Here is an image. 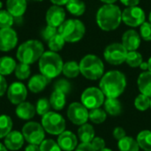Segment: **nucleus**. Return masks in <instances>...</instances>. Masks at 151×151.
Instances as JSON below:
<instances>
[{
  "label": "nucleus",
  "mask_w": 151,
  "mask_h": 151,
  "mask_svg": "<svg viewBox=\"0 0 151 151\" xmlns=\"http://www.w3.org/2000/svg\"><path fill=\"white\" fill-rule=\"evenodd\" d=\"M90 143L96 151H100L105 148V142L101 137H95Z\"/></svg>",
  "instance_id": "nucleus-43"
},
{
  "label": "nucleus",
  "mask_w": 151,
  "mask_h": 151,
  "mask_svg": "<svg viewBox=\"0 0 151 151\" xmlns=\"http://www.w3.org/2000/svg\"><path fill=\"white\" fill-rule=\"evenodd\" d=\"M148 71L151 72V57L148 60Z\"/></svg>",
  "instance_id": "nucleus-53"
},
{
  "label": "nucleus",
  "mask_w": 151,
  "mask_h": 151,
  "mask_svg": "<svg viewBox=\"0 0 151 151\" xmlns=\"http://www.w3.org/2000/svg\"><path fill=\"white\" fill-rule=\"evenodd\" d=\"M50 100L46 99V98H41L37 101L36 105H35V110L38 115L40 116H43L46 113H48L49 111H50Z\"/></svg>",
  "instance_id": "nucleus-38"
},
{
  "label": "nucleus",
  "mask_w": 151,
  "mask_h": 151,
  "mask_svg": "<svg viewBox=\"0 0 151 151\" xmlns=\"http://www.w3.org/2000/svg\"><path fill=\"white\" fill-rule=\"evenodd\" d=\"M150 109H151V98H150Z\"/></svg>",
  "instance_id": "nucleus-57"
},
{
  "label": "nucleus",
  "mask_w": 151,
  "mask_h": 151,
  "mask_svg": "<svg viewBox=\"0 0 151 151\" xmlns=\"http://www.w3.org/2000/svg\"><path fill=\"white\" fill-rule=\"evenodd\" d=\"M71 83L65 80V79H60L58 80L55 85H54V90H58V91H61L63 92L64 94L67 95L70 91H71Z\"/></svg>",
  "instance_id": "nucleus-40"
},
{
  "label": "nucleus",
  "mask_w": 151,
  "mask_h": 151,
  "mask_svg": "<svg viewBox=\"0 0 151 151\" xmlns=\"http://www.w3.org/2000/svg\"><path fill=\"white\" fill-rule=\"evenodd\" d=\"M104 104V111L111 116H119L122 112V104L118 98H106Z\"/></svg>",
  "instance_id": "nucleus-23"
},
{
  "label": "nucleus",
  "mask_w": 151,
  "mask_h": 151,
  "mask_svg": "<svg viewBox=\"0 0 151 151\" xmlns=\"http://www.w3.org/2000/svg\"><path fill=\"white\" fill-rule=\"evenodd\" d=\"M127 50L123 46L122 43L119 42H113L109 44L104 51V57L106 62L113 65H119L126 62Z\"/></svg>",
  "instance_id": "nucleus-10"
},
{
  "label": "nucleus",
  "mask_w": 151,
  "mask_h": 151,
  "mask_svg": "<svg viewBox=\"0 0 151 151\" xmlns=\"http://www.w3.org/2000/svg\"><path fill=\"white\" fill-rule=\"evenodd\" d=\"M15 112L19 119H21L23 120H28L35 117L36 110L35 107L29 102H23L18 104Z\"/></svg>",
  "instance_id": "nucleus-21"
},
{
  "label": "nucleus",
  "mask_w": 151,
  "mask_h": 151,
  "mask_svg": "<svg viewBox=\"0 0 151 151\" xmlns=\"http://www.w3.org/2000/svg\"><path fill=\"white\" fill-rule=\"evenodd\" d=\"M58 144L64 151H73L78 146V139L76 135L70 131H64L58 135Z\"/></svg>",
  "instance_id": "nucleus-17"
},
{
  "label": "nucleus",
  "mask_w": 151,
  "mask_h": 151,
  "mask_svg": "<svg viewBox=\"0 0 151 151\" xmlns=\"http://www.w3.org/2000/svg\"><path fill=\"white\" fill-rule=\"evenodd\" d=\"M25 151H40V148L38 145H35V144H29L26 147Z\"/></svg>",
  "instance_id": "nucleus-48"
},
{
  "label": "nucleus",
  "mask_w": 151,
  "mask_h": 151,
  "mask_svg": "<svg viewBox=\"0 0 151 151\" xmlns=\"http://www.w3.org/2000/svg\"><path fill=\"white\" fill-rule=\"evenodd\" d=\"M143 62V58L140 52H138L137 50H134V51H128L127 55V58H126V63L133 68H136L139 67L141 65V64Z\"/></svg>",
  "instance_id": "nucleus-33"
},
{
  "label": "nucleus",
  "mask_w": 151,
  "mask_h": 151,
  "mask_svg": "<svg viewBox=\"0 0 151 151\" xmlns=\"http://www.w3.org/2000/svg\"><path fill=\"white\" fill-rule=\"evenodd\" d=\"M24 141L25 139L22 133L19 131H12L4 139V146L7 148V150L12 151L19 150L22 148Z\"/></svg>",
  "instance_id": "nucleus-18"
},
{
  "label": "nucleus",
  "mask_w": 151,
  "mask_h": 151,
  "mask_svg": "<svg viewBox=\"0 0 151 151\" xmlns=\"http://www.w3.org/2000/svg\"><path fill=\"white\" fill-rule=\"evenodd\" d=\"M50 103L51 107L56 111H61L66 103V95L61 91L54 90L50 96Z\"/></svg>",
  "instance_id": "nucleus-25"
},
{
  "label": "nucleus",
  "mask_w": 151,
  "mask_h": 151,
  "mask_svg": "<svg viewBox=\"0 0 151 151\" xmlns=\"http://www.w3.org/2000/svg\"><path fill=\"white\" fill-rule=\"evenodd\" d=\"M63 60L54 51H45L39 59V70L41 74L51 80L58 77L63 70Z\"/></svg>",
  "instance_id": "nucleus-3"
},
{
  "label": "nucleus",
  "mask_w": 151,
  "mask_h": 151,
  "mask_svg": "<svg viewBox=\"0 0 151 151\" xmlns=\"http://www.w3.org/2000/svg\"><path fill=\"white\" fill-rule=\"evenodd\" d=\"M6 10L13 16V18L21 17L27 10L26 0H7Z\"/></svg>",
  "instance_id": "nucleus-20"
},
{
  "label": "nucleus",
  "mask_w": 151,
  "mask_h": 151,
  "mask_svg": "<svg viewBox=\"0 0 151 151\" xmlns=\"http://www.w3.org/2000/svg\"><path fill=\"white\" fill-rule=\"evenodd\" d=\"M75 151H96V150L92 147L91 143H83L81 142L77 146Z\"/></svg>",
  "instance_id": "nucleus-45"
},
{
  "label": "nucleus",
  "mask_w": 151,
  "mask_h": 151,
  "mask_svg": "<svg viewBox=\"0 0 151 151\" xmlns=\"http://www.w3.org/2000/svg\"><path fill=\"white\" fill-rule=\"evenodd\" d=\"M15 75L19 80H27L31 73V69L29 65L24 64V63H19V65H17L16 68H15Z\"/></svg>",
  "instance_id": "nucleus-36"
},
{
  "label": "nucleus",
  "mask_w": 151,
  "mask_h": 151,
  "mask_svg": "<svg viewBox=\"0 0 151 151\" xmlns=\"http://www.w3.org/2000/svg\"><path fill=\"white\" fill-rule=\"evenodd\" d=\"M17 66V64L15 60L11 57H2L0 58V74L9 75L13 71H15V68Z\"/></svg>",
  "instance_id": "nucleus-26"
},
{
  "label": "nucleus",
  "mask_w": 151,
  "mask_h": 151,
  "mask_svg": "<svg viewBox=\"0 0 151 151\" xmlns=\"http://www.w3.org/2000/svg\"><path fill=\"white\" fill-rule=\"evenodd\" d=\"M45 19L47 25L58 28L65 20V12L61 6L52 5L48 9Z\"/></svg>",
  "instance_id": "nucleus-15"
},
{
  "label": "nucleus",
  "mask_w": 151,
  "mask_h": 151,
  "mask_svg": "<svg viewBox=\"0 0 151 151\" xmlns=\"http://www.w3.org/2000/svg\"><path fill=\"white\" fill-rule=\"evenodd\" d=\"M81 100V104L88 110H93L100 108L104 104L105 101V96L99 88L90 87L83 91Z\"/></svg>",
  "instance_id": "nucleus-8"
},
{
  "label": "nucleus",
  "mask_w": 151,
  "mask_h": 151,
  "mask_svg": "<svg viewBox=\"0 0 151 151\" xmlns=\"http://www.w3.org/2000/svg\"><path fill=\"white\" fill-rule=\"evenodd\" d=\"M50 81V80L48 79L47 77H45L44 75L35 74L29 80L27 86L31 92L40 93L42 90H44V88H46V86L49 84Z\"/></svg>",
  "instance_id": "nucleus-19"
},
{
  "label": "nucleus",
  "mask_w": 151,
  "mask_h": 151,
  "mask_svg": "<svg viewBox=\"0 0 151 151\" xmlns=\"http://www.w3.org/2000/svg\"><path fill=\"white\" fill-rule=\"evenodd\" d=\"M140 149L144 151H151V131H141L136 138Z\"/></svg>",
  "instance_id": "nucleus-30"
},
{
  "label": "nucleus",
  "mask_w": 151,
  "mask_h": 151,
  "mask_svg": "<svg viewBox=\"0 0 151 151\" xmlns=\"http://www.w3.org/2000/svg\"><path fill=\"white\" fill-rule=\"evenodd\" d=\"M44 53L42 43L38 40H28L18 48L16 57L20 63L31 65L40 59Z\"/></svg>",
  "instance_id": "nucleus-4"
},
{
  "label": "nucleus",
  "mask_w": 151,
  "mask_h": 151,
  "mask_svg": "<svg viewBox=\"0 0 151 151\" xmlns=\"http://www.w3.org/2000/svg\"><path fill=\"white\" fill-rule=\"evenodd\" d=\"M121 42L127 51H134L139 49L142 42V37L140 34L134 29H129L123 34Z\"/></svg>",
  "instance_id": "nucleus-16"
},
{
  "label": "nucleus",
  "mask_w": 151,
  "mask_h": 151,
  "mask_svg": "<svg viewBox=\"0 0 151 151\" xmlns=\"http://www.w3.org/2000/svg\"><path fill=\"white\" fill-rule=\"evenodd\" d=\"M81 73L88 80L96 81L104 74V65L102 59L93 54H88L79 63Z\"/></svg>",
  "instance_id": "nucleus-5"
},
{
  "label": "nucleus",
  "mask_w": 151,
  "mask_h": 151,
  "mask_svg": "<svg viewBox=\"0 0 151 151\" xmlns=\"http://www.w3.org/2000/svg\"><path fill=\"white\" fill-rule=\"evenodd\" d=\"M119 151H139L140 147L135 139L130 136H125L118 142Z\"/></svg>",
  "instance_id": "nucleus-28"
},
{
  "label": "nucleus",
  "mask_w": 151,
  "mask_h": 151,
  "mask_svg": "<svg viewBox=\"0 0 151 151\" xmlns=\"http://www.w3.org/2000/svg\"><path fill=\"white\" fill-rule=\"evenodd\" d=\"M12 119L7 115L0 116V139L6 137L12 132Z\"/></svg>",
  "instance_id": "nucleus-32"
},
{
  "label": "nucleus",
  "mask_w": 151,
  "mask_h": 151,
  "mask_svg": "<svg viewBox=\"0 0 151 151\" xmlns=\"http://www.w3.org/2000/svg\"><path fill=\"white\" fill-rule=\"evenodd\" d=\"M140 35L146 42L151 41V23L150 21H145L140 27Z\"/></svg>",
  "instance_id": "nucleus-41"
},
{
  "label": "nucleus",
  "mask_w": 151,
  "mask_h": 151,
  "mask_svg": "<svg viewBox=\"0 0 151 151\" xmlns=\"http://www.w3.org/2000/svg\"><path fill=\"white\" fill-rule=\"evenodd\" d=\"M89 111L81 103H73L67 109V117L69 120L77 126H81L88 120Z\"/></svg>",
  "instance_id": "nucleus-12"
},
{
  "label": "nucleus",
  "mask_w": 151,
  "mask_h": 151,
  "mask_svg": "<svg viewBox=\"0 0 151 151\" xmlns=\"http://www.w3.org/2000/svg\"><path fill=\"white\" fill-rule=\"evenodd\" d=\"M112 135L116 140L119 141L122 138H124L125 136H127V133H126V131H125V129L123 127H117L114 128V130L112 132Z\"/></svg>",
  "instance_id": "nucleus-44"
},
{
  "label": "nucleus",
  "mask_w": 151,
  "mask_h": 151,
  "mask_svg": "<svg viewBox=\"0 0 151 151\" xmlns=\"http://www.w3.org/2000/svg\"><path fill=\"white\" fill-rule=\"evenodd\" d=\"M18 42V35L12 27L0 28V51H10L15 48Z\"/></svg>",
  "instance_id": "nucleus-14"
},
{
  "label": "nucleus",
  "mask_w": 151,
  "mask_h": 151,
  "mask_svg": "<svg viewBox=\"0 0 151 151\" xmlns=\"http://www.w3.org/2000/svg\"><path fill=\"white\" fill-rule=\"evenodd\" d=\"M101 2H103V3H104L105 4H114L117 0H100Z\"/></svg>",
  "instance_id": "nucleus-51"
},
{
  "label": "nucleus",
  "mask_w": 151,
  "mask_h": 151,
  "mask_svg": "<svg viewBox=\"0 0 151 151\" xmlns=\"http://www.w3.org/2000/svg\"><path fill=\"white\" fill-rule=\"evenodd\" d=\"M59 35L67 42H77L81 41L86 32L85 25L80 19H67L58 28Z\"/></svg>",
  "instance_id": "nucleus-6"
},
{
  "label": "nucleus",
  "mask_w": 151,
  "mask_h": 151,
  "mask_svg": "<svg viewBox=\"0 0 151 151\" xmlns=\"http://www.w3.org/2000/svg\"><path fill=\"white\" fill-rule=\"evenodd\" d=\"M66 9L73 16H81L86 11V4L82 0H69Z\"/></svg>",
  "instance_id": "nucleus-27"
},
{
  "label": "nucleus",
  "mask_w": 151,
  "mask_h": 151,
  "mask_svg": "<svg viewBox=\"0 0 151 151\" xmlns=\"http://www.w3.org/2000/svg\"><path fill=\"white\" fill-rule=\"evenodd\" d=\"M78 137L81 142L90 143L95 138L94 127L88 123L80 126V128L78 129Z\"/></svg>",
  "instance_id": "nucleus-24"
},
{
  "label": "nucleus",
  "mask_w": 151,
  "mask_h": 151,
  "mask_svg": "<svg viewBox=\"0 0 151 151\" xmlns=\"http://www.w3.org/2000/svg\"><path fill=\"white\" fill-rule=\"evenodd\" d=\"M7 89V82L3 75L0 74V97L3 96Z\"/></svg>",
  "instance_id": "nucleus-46"
},
{
  "label": "nucleus",
  "mask_w": 151,
  "mask_h": 151,
  "mask_svg": "<svg viewBox=\"0 0 151 151\" xmlns=\"http://www.w3.org/2000/svg\"><path fill=\"white\" fill-rule=\"evenodd\" d=\"M65 39L63 38V36L61 35L58 34H56L49 42H48V46L50 48V50L51 51H54V52H58L59 50H61L63 49V47L65 46Z\"/></svg>",
  "instance_id": "nucleus-34"
},
{
  "label": "nucleus",
  "mask_w": 151,
  "mask_h": 151,
  "mask_svg": "<svg viewBox=\"0 0 151 151\" xmlns=\"http://www.w3.org/2000/svg\"><path fill=\"white\" fill-rule=\"evenodd\" d=\"M69 0H50V2L54 4V5H58V6H62V5H65L67 4Z\"/></svg>",
  "instance_id": "nucleus-49"
},
{
  "label": "nucleus",
  "mask_w": 151,
  "mask_h": 151,
  "mask_svg": "<svg viewBox=\"0 0 151 151\" xmlns=\"http://www.w3.org/2000/svg\"><path fill=\"white\" fill-rule=\"evenodd\" d=\"M21 133L25 141H27L29 144L39 146L44 141L45 130L43 129L42 126L37 122L31 121L25 124Z\"/></svg>",
  "instance_id": "nucleus-9"
},
{
  "label": "nucleus",
  "mask_w": 151,
  "mask_h": 151,
  "mask_svg": "<svg viewBox=\"0 0 151 151\" xmlns=\"http://www.w3.org/2000/svg\"><path fill=\"white\" fill-rule=\"evenodd\" d=\"M146 19V14L139 6L127 7L122 12V21L132 27H141Z\"/></svg>",
  "instance_id": "nucleus-11"
},
{
  "label": "nucleus",
  "mask_w": 151,
  "mask_h": 151,
  "mask_svg": "<svg viewBox=\"0 0 151 151\" xmlns=\"http://www.w3.org/2000/svg\"><path fill=\"white\" fill-rule=\"evenodd\" d=\"M13 16L7 10H0V28H9L13 24Z\"/></svg>",
  "instance_id": "nucleus-37"
},
{
  "label": "nucleus",
  "mask_w": 151,
  "mask_h": 151,
  "mask_svg": "<svg viewBox=\"0 0 151 151\" xmlns=\"http://www.w3.org/2000/svg\"><path fill=\"white\" fill-rule=\"evenodd\" d=\"M0 151H8V150H7V148L4 146V144L0 143Z\"/></svg>",
  "instance_id": "nucleus-52"
},
{
  "label": "nucleus",
  "mask_w": 151,
  "mask_h": 151,
  "mask_svg": "<svg viewBox=\"0 0 151 151\" xmlns=\"http://www.w3.org/2000/svg\"><path fill=\"white\" fill-rule=\"evenodd\" d=\"M40 151H62L58 142L53 140H44L40 145Z\"/></svg>",
  "instance_id": "nucleus-39"
},
{
  "label": "nucleus",
  "mask_w": 151,
  "mask_h": 151,
  "mask_svg": "<svg viewBox=\"0 0 151 151\" xmlns=\"http://www.w3.org/2000/svg\"><path fill=\"white\" fill-rule=\"evenodd\" d=\"M121 4H123L127 7H131V6H137L141 0H119Z\"/></svg>",
  "instance_id": "nucleus-47"
},
{
  "label": "nucleus",
  "mask_w": 151,
  "mask_h": 151,
  "mask_svg": "<svg viewBox=\"0 0 151 151\" xmlns=\"http://www.w3.org/2000/svg\"><path fill=\"white\" fill-rule=\"evenodd\" d=\"M106 118H107L106 111L101 108L90 110L89 114H88V119H90L92 123L96 124V125L104 123L106 120Z\"/></svg>",
  "instance_id": "nucleus-31"
},
{
  "label": "nucleus",
  "mask_w": 151,
  "mask_h": 151,
  "mask_svg": "<svg viewBox=\"0 0 151 151\" xmlns=\"http://www.w3.org/2000/svg\"><path fill=\"white\" fill-rule=\"evenodd\" d=\"M137 84L141 94L151 98V72L145 71L142 73L138 77Z\"/></svg>",
  "instance_id": "nucleus-22"
},
{
  "label": "nucleus",
  "mask_w": 151,
  "mask_h": 151,
  "mask_svg": "<svg viewBox=\"0 0 151 151\" xmlns=\"http://www.w3.org/2000/svg\"><path fill=\"white\" fill-rule=\"evenodd\" d=\"M96 19L98 27L102 30L113 31L119 27L122 21V11L114 4H104L98 9Z\"/></svg>",
  "instance_id": "nucleus-2"
},
{
  "label": "nucleus",
  "mask_w": 151,
  "mask_h": 151,
  "mask_svg": "<svg viewBox=\"0 0 151 151\" xmlns=\"http://www.w3.org/2000/svg\"><path fill=\"white\" fill-rule=\"evenodd\" d=\"M127 88V78L118 70L109 71L103 75L99 82V88L106 98H118Z\"/></svg>",
  "instance_id": "nucleus-1"
},
{
  "label": "nucleus",
  "mask_w": 151,
  "mask_h": 151,
  "mask_svg": "<svg viewBox=\"0 0 151 151\" xmlns=\"http://www.w3.org/2000/svg\"><path fill=\"white\" fill-rule=\"evenodd\" d=\"M100 151H112L111 149H107V148H104V150H102Z\"/></svg>",
  "instance_id": "nucleus-54"
},
{
  "label": "nucleus",
  "mask_w": 151,
  "mask_h": 151,
  "mask_svg": "<svg viewBox=\"0 0 151 151\" xmlns=\"http://www.w3.org/2000/svg\"><path fill=\"white\" fill-rule=\"evenodd\" d=\"M140 67H141V69L143 70L144 72L147 71V70H148V62H142V63L141 64Z\"/></svg>",
  "instance_id": "nucleus-50"
},
{
  "label": "nucleus",
  "mask_w": 151,
  "mask_h": 151,
  "mask_svg": "<svg viewBox=\"0 0 151 151\" xmlns=\"http://www.w3.org/2000/svg\"><path fill=\"white\" fill-rule=\"evenodd\" d=\"M134 107L140 111H145L150 108V97L140 94L134 99Z\"/></svg>",
  "instance_id": "nucleus-35"
},
{
  "label": "nucleus",
  "mask_w": 151,
  "mask_h": 151,
  "mask_svg": "<svg viewBox=\"0 0 151 151\" xmlns=\"http://www.w3.org/2000/svg\"><path fill=\"white\" fill-rule=\"evenodd\" d=\"M149 21L151 23V12H150V15H149Z\"/></svg>",
  "instance_id": "nucleus-55"
},
{
  "label": "nucleus",
  "mask_w": 151,
  "mask_h": 151,
  "mask_svg": "<svg viewBox=\"0 0 151 151\" xmlns=\"http://www.w3.org/2000/svg\"><path fill=\"white\" fill-rule=\"evenodd\" d=\"M27 96L26 86L21 82H13L7 89V97L12 104H19L25 102Z\"/></svg>",
  "instance_id": "nucleus-13"
},
{
  "label": "nucleus",
  "mask_w": 151,
  "mask_h": 151,
  "mask_svg": "<svg viewBox=\"0 0 151 151\" xmlns=\"http://www.w3.org/2000/svg\"><path fill=\"white\" fill-rule=\"evenodd\" d=\"M62 73L65 77L69 79L76 78L81 73L80 65L76 61H68L64 64Z\"/></svg>",
  "instance_id": "nucleus-29"
},
{
  "label": "nucleus",
  "mask_w": 151,
  "mask_h": 151,
  "mask_svg": "<svg viewBox=\"0 0 151 151\" xmlns=\"http://www.w3.org/2000/svg\"><path fill=\"white\" fill-rule=\"evenodd\" d=\"M56 34H58V28L47 25L42 30V37L44 41L49 42Z\"/></svg>",
  "instance_id": "nucleus-42"
},
{
  "label": "nucleus",
  "mask_w": 151,
  "mask_h": 151,
  "mask_svg": "<svg viewBox=\"0 0 151 151\" xmlns=\"http://www.w3.org/2000/svg\"><path fill=\"white\" fill-rule=\"evenodd\" d=\"M42 126L50 134L59 135L65 131V120L59 113L49 111L42 118Z\"/></svg>",
  "instance_id": "nucleus-7"
},
{
  "label": "nucleus",
  "mask_w": 151,
  "mask_h": 151,
  "mask_svg": "<svg viewBox=\"0 0 151 151\" xmlns=\"http://www.w3.org/2000/svg\"><path fill=\"white\" fill-rule=\"evenodd\" d=\"M35 1H38V2H42V1H43V0H35Z\"/></svg>",
  "instance_id": "nucleus-56"
}]
</instances>
